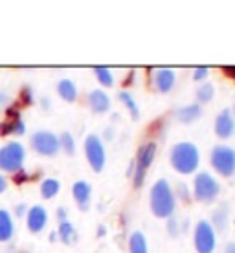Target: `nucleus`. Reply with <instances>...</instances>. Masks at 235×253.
<instances>
[{
  "instance_id": "1",
  "label": "nucleus",
  "mask_w": 235,
  "mask_h": 253,
  "mask_svg": "<svg viewBox=\"0 0 235 253\" xmlns=\"http://www.w3.org/2000/svg\"><path fill=\"white\" fill-rule=\"evenodd\" d=\"M175 206H177L175 193L169 182L162 178L151 187V211L158 218H169L175 213Z\"/></svg>"
},
{
  "instance_id": "2",
  "label": "nucleus",
  "mask_w": 235,
  "mask_h": 253,
  "mask_svg": "<svg viewBox=\"0 0 235 253\" xmlns=\"http://www.w3.org/2000/svg\"><path fill=\"white\" fill-rule=\"evenodd\" d=\"M200 154L195 143L191 141H180L171 149V165L180 174H191L197 171Z\"/></svg>"
},
{
  "instance_id": "3",
  "label": "nucleus",
  "mask_w": 235,
  "mask_h": 253,
  "mask_svg": "<svg viewBox=\"0 0 235 253\" xmlns=\"http://www.w3.org/2000/svg\"><path fill=\"white\" fill-rule=\"evenodd\" d=\"M211 167L221 176L230 178L235 174V149L228 145H217L211 151Z\"/></svg>"
},
{
  "instance_id": "4",
  "label": "nucleus",
  "mask_w": 235,
  "mask_h": 253,
  "mask_svg": "<svg viewBox=\"0 0 235 253\" xmlns=\"http://www.w3.org/2000/svg\"><path fill=\"white\" fill-rule=\"evenodd\" d=\"M26 151L19 141H11L0 149V169L6 172H17L22 169Z\"/></svg>"
},
{
  "instance_id": "5",
  "label": "nucleus",
  "mask_w": 235,
  "mask_h": 253,
  "mask_svg": "<svg viewBox=\"0 0 235 253\" xmlns=\"http://www.w3.org/2000/svg\"><path fill=\"white\" fill-rule=\"evenodd\" d=\"M221 193V185L210 172H198L195 178V185H193V195L198 202L210 204L213 202Z\"/></svg>"
},
{
  "instance_id": "6",
  "label": "nucleus",
  "mask_w": 235,
  "mask_h": 253,
  "mask_svg": "<svg viewBox=\"0 0 235 253\" xmlns=\"http://www.w3.org/2000/svg\"><path fill=\"white\" fill-rule=\"evenodd\" d=\"M85 156H87L90 167H92L95 172L103 171V167H105V160H107V154H105L103 141L97 138L95 134H89L87 139H85Z\"/></svg>"
},
{
  "instance_id": "7",
  "label": "nucleus",
  "mask_w": 235,
  "mask_h": 253,
  "mask_svg": "<svg viewBox=\"0 0 235 253\" xmlns=\"http://www.w3.org/2000/svg\"><path fill=\"white\" fill-rule=\"evenodd\" d=\"M154 154H156V145L154 143H145V145L140 147L138 151V156H136V162H134V185L140 187L145 180V174L149 171V167L153 164Z\"/></svg>"
},
{
  "instance_id": "8",
  "label": "nucleus",
  "mask_w": 235,
  "mask_h": 253,
  "mask_svg": "<svg viewBox=\"0 0 235 253\" xmlns=\"http://www.w3.org/2000/svg\"><path fill=\"white\" fill-rule=\"evenodd\" d=\"M32 149L43 156H55L61 151L59 138L50 130H39L32 136Z\"/></svg>"
},
{
  "instance_id": "9",
  "label": "nucleus",
  "mask_w": 235,
  "mask_h": 253,
  "mask_svg": "<svg viewBox=\"0 0 235 253\" xmlns=\"http://www.w3.org/2000/svg\"><path fill=\"white\" fill-rule=\"evenodd\" d=\"M215 229L210 222H197V228H195V250H197V253H213L215 252Z\"/></svg>"
},
{
  "instance_id": "10",
  "label": "nucleus",
  "mask_w": 235,
  "mask_h": 253,
  "mask_svg": "<svg viewBox=\"0 0 235 253\" xmlns=\"http://www.w3.org/2000/svg\"><path fill=\"white\" fill-rule=\"evenodd\" d=\"M234 132H235L234 114H232V110H223L215 120V134L219 138L228 139L234 136Z\"/></svg>"
},
{
  "instance_id": "11",
  "label": "nucleus",
  "mask_w": 235,
  "mask_h": 253,
  "mask_svg": "<svg viewBox=\"0 0 235 253\" xmlns=\"http://www.w3.org/2000/svg\"><path fill=\"white\" fill-rule=\"evenodd\" d=\"M26 224H28V229L32 233H41L43 229L46 228L48 224V213L43 206H33L30 211H28V218H26Z\"/></svg>"
},
{
  "instance_id": "12",
  "label": "nucleus",
  "mask_w": 235,
  "mask_h": 253,
  "mask_svg": "<svg viewBox=\"0 0 235 253\" xmlns=\"http://www.w3.org/2000/svg\"><path fill=\"white\" fill-rule=\"evenodd\" d=\"M154 86L158 92L162 94H167L169 90H173L175 86V81H177V76H175V72L171 68H158L154 72Z\"/></svg>"
},
{
  "instance_id": "13",
  "label": "nucleus",
  "mask_w": 235,
  "mask_h": 253,
  "mask_svg": "<svg viewBox=\"0 0 235 253\" xmlns=\"http://www.w3.org/2000/svg\"><path fill=\"white\" fill-rule=\"evenodd\" d=\"M72 195H74V200L77 202V206H79L81 211H87V209H89L90 195H92V187H90V184L83 182V180L76 182L74 187H72Z\"/></svg>"
},
{
  "instance_id": "14",
  "label": "nucleus",
  "mask_w": 235,
  "mask_h": 253,
  "mask_svg": "<svg viewBox=\"0 0 235 253\" xmlns=\"http://www.w3.org/2000/svg\"><path fill=\"white\" fill-rule=\"evenodd\" d=\"M89 107L95 114L108 112V108H110V97L103 90H92L89 94Z\"/></svg>"
},
{
  "instance_id": "15",
  "label": "nucleus",
  "mask_w": 235,
  "mask_h": 253,
  "mask_svg": "<svg viewBox=\"0 0 235 253\" xmlns=\"http://www.w3.org/2000/svg\"><path fill=\"white\" fill-rule=\"evenodd\" d=\"M15 233V224L7 209H0V242H7Z\"/></svg>"
},
{
  "instance_id": "16",
  "label": "nucleus",
  "mask_w": 235,
  "mask_h": 253,
  "mask_svg": "<svg viewBox=\"0 0 235 253\" xmlns=\"http://www.w3.org/2000/svg\"><path fill=\"white\" fill-rule=\"evenodd\" d=\"M200 114H202V108H200V105H186V107L178 108V110H177V120L180 121V123L188 125V123L197 121L198 118H200Z\"/></svg>"
},
{
  "instance_id": "17",
  "label": "nucleus",
  "mask_w": 235,
  "mask_h": 253,
  "mask_svg": "<svg viewBox=\"0 0 235 253\" xmlns=\"http://www.w3.org/2000/svg\"><path fill=\"white\" fill-rule=\"evenodd\" d=\"M57 92L64 101L68 103H74L77 99V86L76 83L70 81V79H61L57 83Z\"/></svg>"
},
{
  "instance_id": "18",
  "label": "nucleus",
  "mask_w": 235,
  "mask_h": 253,
  "mask_svg": "<svg viewBox=\"0 0 235 253\" xmlns=\"http://www.w3.org/2000/svg\"><path fill=\"white\" fill-rule=\"evenodd\" d=\"M129 252L131 253H149L147 250V241L141 231H134L129 239Z\"/></svg>"
},
{
  "instance_id": "19",
  "label": "nucleus",
  "mask_w": 235,
  "mask_h": 253,
  "mask_svg": "<svg viewBox=\"0 0 235 253\" xmlns=\"http://www.w3.org/2000/svg\"><path fill=\"white\" fill-rule=\"evenodd\" d=\"M59 189H61V184H59L55 178H46L45 182L41 184V196L46 198V200H50L53 196L57 195Z\"/></svg>"
},
{
  "instance_id": "20",
  "label": "nucleus",
  "mask_w": 235,
  "mask_h": 253,
  "mask_svg": "<svg viewBox=\"0 0 235 253\" xmlns=\"http://www.w3.org/2000/svg\"><path fill=\"white\" fill-rule=\"evenodd\" d=\"M76 229L72 226L68 220H64L59 224V239L64 242V244H72V242H76Z\"/></svg>"
},
{
  "instance_id": "21",
  "label": "nucleus",
  "mask_w": 235,
  "mask_h": 253,
  "mask_svg": "<svg viewBox=\"0 0 235 253\" xmlns=\"http://www.w3.org/2000/svg\"><path fill=\"white\" fill-rule=\"evenodd\" d=\"M94 74L97 77V81L101 83L105 88H110L114 84V77H112V72L107 68V66H95Z\"/></svg>"
},
{
  "instance_id": "22",
  "label": "nucleus",
  "mask_w": 235,
  "mask_h": 253,
  "mask_svg": "<svg viewBox=\"0 0 235 253\" xmlns=\"http://www.w3.org/2000/svg\"><path fill=\"white\" fill-rule=\"evenodd\" d=\"M118 97H120L121 101L125 103V107H127V110L131 112V116H133V120H140V108H138V105H136V101L133 99V95L129 94V92H120L118 94Z\"/></svg>"
},
{
  "instance_id": "23",
  "label": "nucleus",
  "mask_w": 235,
  "mask_h": 253,
  "mask_svg": "<svg viewBox=\"0 0 235 253\" xmlns=\"http://www.w3.org/2000/svg\"><path fill=\"white\" fill-rule=\"evenodd\" d=\"M213 95H215V88H213L211 83H204V84H200L197 88L198 103H210L213 99Z\"/></svg>"
},
{
  "instance_id": "24",
  "label": "nucleus",
  "mask_w": 235,
  "mask_h": 253,
  "mask_svg": "<svg viewBox=\"0 0 235 253\" xmlns=\"http://www.w3.org/2000/svg\"><path fill=\"white\" fill-rule=\"evenodd\" d=\"M226 224H228V208L223 206L221 209H217L213 213V226H215L219 231H224L226 229Z\"/></svg>"
},
{
  "instance_id": "25",
  "label": "nucleus",
  "mask_w": 235,
  "mask_h": 253,
  "mask_svg": "<svg viewBox=\"0 0 235 253\" xmlns=\"http://www.w3.org/2000/svg\"><path fill=\"white\" fill-rule=\"evenodd\" d=\"M59 147L63 149L66 154H76V141H74V136L70 132H63L59 136Z\"/></svg>"
},
{
  "instance_id": "26",
  "label": "nucleus",
  "mask_w": 235,
  "mask_h": 253,
  "mask_svg": "<svg viewBox=\"0 0 235 253\" xmlns=\"http://www.w3.org/2000/svg\"><path fill=\"white\" fill-rule=\"evenodd\" d=\"M7 128H9V134H13V136H22V134L26 132V125L24 121L20 120H9L7 121Z\"/></svg>"
},
{
  "instance_id": "27",
  "label": "nucleus",
  "mask_w": 235,
  "mask_h": 253,
  "mask_svg": "<svg viewBox=\"0 0 235 253\" xmlns=\"http://www.w3.org/2000/svg\"><path fill=\"white\" fill-rule=\"evenodd\" d=\"M208 66H198V68H195V72H193V79L195 81H206V77H208Z\"/></svg>"
},
{
  "instance_id": "28",
  "label": "nucleus",
  "mask_w": 235,
  "mask_h": 253,
  "mask_svg": "<svg viewBox=\"0 0 235 253\" xmlns=\"http://www.w3.org/2000/svg\"><path fill=\"white\" fill-rule=\"evenodd\" d=\"M20 99H22V103H24V105H32L33 92H32V88H30V86H24V88H22V92H20Z\"/></svg>"
},
{
  "instance_id": "29",
  "label": "nucleus",
  "mask_w": 235,
  "mask_h": 253,
  "mask_svg": "<svg viewBox=\"0 0 235 253\" xmlns=\"http://www.w3.org/2000/svg\"><path fill=\"white\" fill-rule=\"evenodd\" d=\"M177 193H178V196L184 200V202H188V200H189V195H188V187H186L184 184H178L177 185Z\"/></svg>"
},
{
  "instance_id": "30",
  "label": "nucleus",
  "mask_w": 235,
  "mask_h": 253,
  "mask_svg": "<svg viewBox=\"0 0 235 253\" xmlns=\"http://www.w3.org/2000/svg\"><path fill=\"white\" fill-rule=\"evenodd\" d=\"M13 180H15V184H22V182H26V180H30V176H28V172L26 171H17Z\"/></svg>"
},
{
  "instance_id": "31",
  "label": "nucleus",
  "mask_w": 235,
  "mask_h": 253,
  "mask_svg": "<svg viewBox=\"0 0 235 253\" xmlns=\"http://www.w3.org/2000/svg\"><path fill=\"white\" fill-rule=\"evenodd\" d=\"M167 228H169V233H171L173 237H177V235H178V222L175 220V218H169V222H167Z\"/></svg>"
},
{
  "instance_id": "32",
  "label": "nucleus",
  "mask_w": 235,
  "mask_h": 253,
  "mask_svg": "<svg viewBox=\"0 0 235 253\" xmlns=\"http://www.w3.org/2000/svg\"><path fill=\"white\" fill-rule=\"evenodd\" d=\"M223 72H224V76H228V77H232V79H235V66H224Z\"/></svg>"
},
{
  "instance_id": "33",
  "label": "nucleus",
  "mask_w": 235,
  "mask_h": 253,
  "mask_svg": "<svg viewBox=\"0 0 235 253\" xmlns=\"http://www.w3.org/2000/svg\"><path fill=\"white\" fill-rule=\"evenodd\" d=\"M57 218H59V222L66 220V209H64V208H59L57 209Z\"/></svg>"
},
{
  "instance_id": "34",
  "label": "nucleus",
  "mask_w": 235,
  "mask_h": 253,
  "mask_svg": "<svg viewBox=\"0 0 235 253\" xmlns=\"http://www.w3.org/2000/svg\"><path fill=\"white\" fill-rule=\"evenodd\" d=\"M6 187H7V180L4 178V174H0V195L6 191Z\"/></svg>"
},
{
  "instance_id": "35",
  "label": "nucleus",
  "mask_w": 235,
  "mask_h": 253,
  "mask_svg": "<svg viewBox=\"0 0 235 253\" xmlns=\"http://www.w3.org/2000/svg\"><path fill=\"white\" fill-rule=\"evenodd\" d=\"M24 213H26V206H24V204L17 206V216H22Z\"/></svg>"
},
{
  "instance_id": "36",
  "label": "nucleus",
  "mask_w": 235,
  "mask_h": 253,
  "mask_svg": "<svg viewBox=\"0 0 235 253\" xmlns=\"http://www.w3.org/2000/svg\"><path fill=\"white\" fill-rule=\"evenodd\" d=\"M224 253H235V242H230L226 250H224Z\"/></svg>"
},
{
  "instance_id": "37",
  "label": "nucleus",
  "mask_w": 235,
  "mask_h": 253,
  "mask_svg": "<svg viewBox=\"0 0 235 253\" xmlns=\"http://www.w3.org/2000/svg\"><path fill=\"white\" fill-rule=\"evenodd\" d=\"M105 233H107V229L103 228V226H99V228H97V237H103Z\"/></svg>"
},
{
  "instance_id": "38",
  "label": "nucleus",
  "mask_w": 235,
  "mask_h": 253,
  "mask_svg": "<svg viewBox=\"0 0 235 253\" xmlns=\"http://www.w3.org/2000/svg\"><path fill=\"white\" fill-rule=\"evenodd\" d=\"M105 138L112 139V130H110V128H107V134H105Z\"/></svg>"
},
{
  "instance_id": "39",
  "label": "nucleus",
  "mask_w": 235,
  "mask_h": 253,
  "mask_svg": "<svg viewBox=\"0 0 235 253\" xmlns=\"http://www.w3.org/2000/svg\"><path fill=\"white\" fill-rule=\"evenodd\" d=\"M48 103H50L48 99H43V108H48Z\"/></svg>"
},
{
  "instance_id": "40",
  "label": "nucleus",
  "mask_w": 235,
  "mask_h": 253,
  "mask_svg": "<svg viewBox=\"0 0 235 253\" xmlns=\"http://www.w3.org/2000/svg\"><path fill=\"white\" fill-rule=\"evenodd\" d=\"M234 110H235V107H234Z\"/></svg>"
}]
</instances>
